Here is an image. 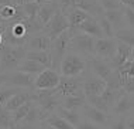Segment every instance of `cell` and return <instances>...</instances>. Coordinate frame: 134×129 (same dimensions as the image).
Returning a JSON list of instances; mask_svg holds the SVG:
<instances>
[{
	"mask_svg": "<svg viewBox=\"0 0 134 129\" xmlns=\"http://www.w3.org/2000/svg\"><path fill=\"white\" fill-rule=\"evenodd\" d=\"M26 57L24 47H12L0 46V72H12V70H17L20 62Z\"/></svg>",
	"mask_w": 134,
	"mask_h": 129,
	"instance_id": "6da1fadb",
	"label": "cell"
},
{
	"mask_svg": "<svg viewBox=\"0 0 134 129\" xmlns=\"http://www.w3.org/2000/svg\"><path fill=\"white\" fill-rule=\"evenodd\" d=\"M76 28H69V30L64 31L61 36H58L55 40L51 41V48H49V53H51V60H52V67L54 65H59L62 58L65 57V54L69 51V41L72 38V36L76 34Z\"/></svg>",
	"mask_w": 134,
	"mask_h": 129,
	"instance_id": "7a4b0ae2",
	"label": "cell"
},
{
	"mask_svg": "<svg viewBox=\"0 0 134 129\" xmlns=\"http://www.w3.org/2000/svg\"><path fill=\"white\" fill-rule=\"evenodd\" d=\"M85 68H86L85 58L76 53H72V51H68L65 54V57L59 64L62 77H78L85 71Z\"/></svg>",
	"mask_w": 134,
	"mask_h": 129,
	"instance_id": "3957f363",
	"label": "cell"
},
{
	"mask_svg": "<svg viewBox=\"0 0 134 129\" xmlns=\"http://www.w3.org/2000/svg\"><path fill=\"white\" fill-rule=\"evenodd\" d=\"M35 91L37 92L34 95H31V101L34 99L37 102V105L44 112L45 116H48L49 113L57 111V108L59 106L57 88H54V90H35Z\"/></svg>",
	"mask_w": 134,
	"mask_h": 129,
	"instance_id": "277c9868",
	"label": "cell"
},
{
	"mask_svg": "<svg viewBox=\"0 0 134 129\" xmlns=\"http://www.w3.org/2000/svg\"><path fill=\"white\" fill-rule=\"evenodd\" d=\"M95 41L96 38L89 34H75L69 41V51L76 53L82 57H95Z\"/></svg>",
	"mask_w": 134,
	"mask_h": 129,
	"instance_id": "5b68a950",
	"label": "cell"
},
{
	"mask_svg": "<svg viewBox=\"0 0 134 129\" xmlns=\"http://www.w3.org/2000/svg\"><path fill=\"white\" fill-rule=\"evenodd\" d=\"M69 28H71L69 21H68V18L64 16V13L59 10V12H57L55 16L44 26L42 33H44L45 36H48L49 40L52 41V40H55L58 36H61L64 31L69 30Z\"/></svg>",
	"mask_w": 134,
	"mask_h": 129,
	"instance_id": "8992f818",
	"label": "cell"
},
{
	"mask_svg": "<svg viewBox=\"0 0 134 129\" xmlns=\"http://www.w3.org/2000/svg\"><path fill=\"white\" fill-rule=\"evenodd\" d=\"M61 80V75L55 70L45 68L34 78V88L35 90H54L58 87Z\"/></svg>",
	"mask_w": 134,
	"mask_h": 129,
	"instance_id": "52a82bcc",
	"label": "cell"
},
{
	"mask_svg": "<svg viewBox=\"0 0 134 129\" xmlns=\"http://www.w3.org/2000/svg\"><path fill=\"white\" fill-rule=\"evenodd\" d=\"M117 50V40L116 38H107V37H102V38H96L95 41V57L100 58V60H111Z\"/></svg>",
	"mask_w": 134,
	"mask_h": 129,
	"instance_id": "ba28073f",
	"label": "cell"
},
{
	"mask_svg": "<svg viewBox=\"0 0 134 129\" xmlns=\"http://www.w3.org/2000/svg\"><path fill=\"white\" fill-rule=\"evenodd\" d=\"M58 95L69 97V95H81L82 92V81L78 77H61L59 84L57 87Z\"/></svg>",
	"mask_w": 134,
	"mask_h": 129,
	"instance_id": "9c48e42d",
	"label": "cell"
},
{
	"mask_svg": "<svg viewBox=\"0 0 134 129\" xmlns=\"http://www.w3.org/2000/svg\"><path fill=\"white\" fill-rule=\"evenodd\" d=\"M106 88H107L106 81L96 77L93 72L90 74L88 78H85L82 81V92L85 97H89V95H102Z\"/></svg>",
	"mask_w": 134,
	"mask_h": 129,
	"instance_id": "30bf717a",
	"label": "cell"
},
{
	"mask_svg": "<svg viewBox=\"0 0 134 129\" xmlns=\"http://www.w3.org/2000/svg\"><path fill=\"white\" fill-rule=\"evenodd\" d=\"M81 111H82L81 115H83L88 121H90V122L96 123L97 126H100V128H103V129L109 126V116H107L106 112L96 109L95 106H92V105H89V104H85L81 108Z\"/></svg>",
	"mask_w": 134,
	"mask_h": 129,
	"instance_id": "8fae6325",
	"label": "cell"
},
{
	"mask_svg": "<svg viewBox=\"0 0 134 129\" xmlns=\"http://www.w3.org/2000/svg\"><path fill=\"white\" fill-rule=\"evenodd\" d=\"M6 84L16 88H34V75H30V74L16 70L14 72L7 74Z\"/></svg>",
	"mask_w": 134,
	"mask_h": 129,
	"instance_id": "7c38bea8",
	"label": "cell"
},
{
	"mask_svg": "<svg viewBox=\"0 0 134 129\" xmlns=\"http://www.w3.org/2000/svg\"><path fill=\"white\" fill-rule=\"evenodd\" d=\"M89 65H90V70L92 72L95 74L96 77L102 78L103 81H107L110 80V77L113 75V71L114 70L110 67V64L106 61V60H100L97 57H90L89 58Z\"/></svg>",
	"mask_w": 134,
	"mask_h": 129,
	"instance_id": "4fadbf2b",
	"label": "cell"
},
{
	"mask_svg": "<svg viewBox=\"0 0 134 129\" xmlns=\"http://www.w3.org/2000/svg\"><path fill=\"white\" fill-rule=\"evenodd\" d=\"M49 48H51V40L44 33L31 36L24 46L26 51H49Z\"/></svg>",
	"mask_w": 134,
	"mask_h": 129,
	"instance_id": "5bb4252c",
	"label": "cell"
},
{
	"mask_svg": "<svg viewBox=\"0 0 134 129\" xmlns=\"http://www.w3.org/2000/svg\"><path fill=\"white\" fill-rule=\"evenodd\" d=\"M61 12H62L64 16L68 18L71 28L78 27V26L81 23H83L86 18L92 17L90 14H88L86 12H83L81 9H78V7H61Z\"/></svg>",
	"mask_w": 134,
	"mask_h": 129,
	"instance_id": "9a60e30c",
	"label": "cell"
},
{
	"mask_svg": "<svg viewBox=\"0 0 134 129\" xmlns=\"http://www.w3.org/2000/svg\"><path fill=\"white\" fill-rule=\"evenodd\" d=\"M59 10H61V6H59V2H57V0L44 3V4H40V10L37 13V20L42 26H45L54 16H55V13L59 12Z\"/></svg>",
	"mask_w": 134,
	"mask_h": 129,
	"instance_id": "2e32d148",
	"label": "cell"
},
{
	"mask_svg": "<svg viewBox=\"0 0 134 129\" xmlns=\"http://www.w3.org/2000/svg\"><path fill=\"white\" fill-rule=\"evenodd\" d=\"M131 48H133V47L127 46V44L117 41V50H116L114 57L110 60V67L113 68V70H117L120 65H123L127 60H130Z\"/></svg>",
	"mask_w": 134,
	"mask_h": 129,
	"instance_id": "e0dca14e",
	"label": "cell"
},
{
	"mask_svg": "<svg viewBox=\"0 0 134 129\" xmlns=\"http://www.w3.org/2000/svg\"><path fill=\"white\" fill-rule=\"evenodd\" d=\"M75 28L79 31H82V33H85V34L95 37V38H102V37H104L102 28H100V26H99V21H97V18H95V17L86 18L83 23H81Z\"/></svg>",
	"mask_w": 134,
	"mask_h": 129,
	"instance_id": "ac0fdd59",
	"label": "cell"
},
{
	"mask_svg": "<svg viewBox=\"0 0 134 129\" xmlns=\"http://www.w3.org/2000/svg\"><path fill=\"white\" fill-rule=\"evenodd\" d=\"M30 101H31V95L28 94V92L20 91V92H17L16 95H13V97L6 102L4 108L7 111H10V112H13V111H16L17 108H20L21 105L27 104V102H30Z\"/></svg>",
	"mask_w": 134,
	"mask_h": 129,
	"instance_id": "d6986e66",
	"label": "cell"
},
{
	"mask_svg": "<svg viewBox=\"0 0 134 129\" xmlns=\"http://www.w3.org/2000/svg\"><path fill=\"white\" fill-rule=\"evenodd\" d=\"M103 16L110 21V24L113 26L114 31L121 30L124 28V23H126V17H124V10L119 9V10H111V12H104Z\"/></svg>",
	"mask_w": 134,
	"mask_h": 129,
	"instance_id": "ffe728a7",
	"label": "cell"
},
{
	"mask_svg": "<svg viewBox=\"0 0 134 129\" xmlns=\"http://www.w3.org/2000/svg\"><path fill=\"white\" fill-rule=\"evenodd\" d=\"M86 104V98L85 95H69V97H62V102H61V106L65 109H69V111H78L81 109L83 105Z\"/></svg>",
	"mask_w": 134,
	"mask_h": 129,
	"instance_id": "44dd1931",
	"label": "cell"
},
{
	"mask_svg": "<svg viewBox=\"0 0 134 129\" xmlns=\"http://www.w3.org/2000/svg\"><path fill=\"white\" fill-rule=\"evenodd\" d=\"M131 106H133V102H131V99H130V95L129 94H123L121 97L119 98V101L110 108V112L113 113V115L123 116L124 113L130 112Z\"/></svg>",
	"mask_w": 134,
	"mask_h": 129,
	"instance_id": "7402d4cb",
	"label": "cell"
},
{
	"mask_svg": "<svg viewBox=\"0 0 134 129\" xmlns=\"http://www.w3.org/2000/svg\"><path fill=\"white\" fill-rule=\"evenodd\" d=\"M24 58L40 62L45 68L52 67V60H51V53L49 51H26V57Z\"/></svg>",
	"mask_w": 134,
	"mask_h": 129,
	"instance_id": "603a6c76",
	"label": "cell"
},
{
	"mask_svg": "<svg viewBox=\"0 0 134 129\" xmlns=\"http://www.w3.org/2000/svg\"><path fill=\"white\" fill-rule=\"evenodd\" d=\"M17 70L21 72H26V74H30V75H38L41 71H44L45 67L41 65L40 62H35L32 60H28V58H24L23 61L20 62V65L17 67Z\"/></svg>",
	"mask_w": 134,
	"mask_h": 129,
	"instance_id": "cb8c5ba5",
	"label": "cell"
},
{
	"mask_svg": "<svg viewBox=\"0 0 134 129\" xmlns=\"http://www.w3.org/2000/svg\"><path fill=\"white\" fill-rule=\"evenodd\" d=\"M57 112H58V115H59L61 118H64L66 122H69L72 126H75L76 128L79 122L82 121V115L78 112V111H69V109H65L62 108V106H58L57 108Z\"/></svg>",
	"mask_w": 134,
	"mask_h": 129,
	"instance_id": "d4e9b609",
	"label": "cell"
},
{
	"mask_svg": "<svg viewBox=\"0 0 134 129\" xmlns=\"http://www.w3.org/2000/svg\"><path fill=\"white\" fill-rule=\"evenodd\" d=\"M123 94H124V91H123V90H113V88H106L100 97L103 98L104 104H106V106L109 108V111H110V108L119 101V98H120Z\"/></svg>",
	"mask_w": 134,
	"mask_h": 129,
	"instance_id": "484cf974",
	"label": "cell"
},
{
	"mask_svg": "<svg viewBox=\"0 0 134 129\" xmlns=\"http://www.w3.org/2000/svg\"><path fill=\"white\" fill-rule=\"evenodd\" d=\"M114 38L130 47H134V31L130 28H121V30L114 31Z\"/></svg>",
	"mask_w": 134,
	"mask_h": 129,
	"instance_id": "4316f807",
	"label": "cell"
},
{
	"mask_svg": "<svg viewBox=\"0 0 134 129\" xmlns=\"http://www.w3.org/2000/svg\"><path fill=\"white\" fill-rule=\"evenodd\" d=\"M31 104H32V101L27 102V104H24V105H21L20 108H17L16 111H13V112H12V118H13V122H14V125L23 123L24 118L27 116L28 111H30V108H31Z\"/></svg>",
	"mask_w": 134,
	"mask_h": 129,
	"instance_id": "83f0119b",
	"label": "cell"
},
{
	"mask_svg": "<svg viewBox=\"0 0 134 129\" xmlns=\"http://www.w3.org/2000/svg\"><path fill=\"white\" fill-rule=\"evenodd\" d=\"M48 125L51 126L52 129H75V126H72L69 122L61 118L59 115H52V116H48Z\"/></svg>",
	"mask_w": 134,
	"mask_h": 129,
	"instance_id": "f1b7e54d",
	"label": "cell"
},
{
	"mask_svg": "<svg viewBox=\"0 0 134 129\" xmlns=\"http://www.w3.org/2000/svg\"><path fill=\"white\" fill-rule=\"evenodd\" d=\"M0 128L9 129V128H16V125L13 122L12 112L7 111L4 106H0Z\"/></svg>",
	"mask_w": 134,
	"mask_h": 129,
	"instance_id": "f546056e",
	"label": "cell"
},
{
	"mask_svg": "<svg viewBox=\"0 0 134 129\" xmlns=\"http://www.w3.org/2000/svg\"><path fill=\"white\" fill-rule=\"evenodd\" d=\"M85 98H86V102H88L89 105L95 106L96 109L103 111V112H106V113L110 112V111H109V108L106 106V104H104L103 98L100 97V95H89V97H85Z\"/></svg>",
	"mask_w": 134,
	"mask_h": 129,
	"instance_id": "4dcf8cb0",
	"label": "cell"
},
{
	"mask_svg": "<svg viewBox=\"0 0 134 129\" xmlns=\"http://www.w3.org/2000/svg\"><path fill=\"white\" fill-rule=\"evenodd\" d=\"M97 21H99V26H100V28H102V31H103V36L107 37V38H114V28H113V26L110 24V21H109L103 14L97 18Z\"/></svg>",
	"mask_w": 134,
	"mask_h": 129,
	"instance_id": "1f68e13d",
	"label": "cell"
},
{
	"mask_svg": "<svg viewBox=\"0 0 134 129\" xmlns=\"http://www.w3.org/2000/svg\"><path fill=\"white\" fill-rule=\"evenodd\" d=\"M17 92H20L19 88H16V87H4L3 85L2 88H0V106H4L6 102L9 101L13 95H16Z\"/></svg>",
	"mask_w": 134,
	"mask_h": 129,
	"instance_id": "d6a6232c",
	"label": "cell"
},
{
	"mask_svg": "<svg viewBox=\"0 0 134 129\" xmlns=\"http://www.w3.org/2000/svg\"><path fill=\"white\" fill-rule=\"evenodd\" d=\"M96 2L103 9V12H111V10H119L124 7L120 3V0H96Z\"/></svg>",
	"mask_w": 134,
	"mask_h": 129,
	"instance_id": "836d02e7",
	"label": "cell"
},
{
	"mask_svg": "<svg viewBox=\"0 0 134 129\" xmlns=\"http://www.w3.org/2000/svg\"><path fill=\"white\" fill-rule=\"evenodd\" d=\"M24 14H26L27 18H37V13L40 10V4L37 2H31V3H27V4H23L21 6Z\"/></svg>",
	"mask_w": 134,
	"mask_h": 129,
	"instance_id": "e575fe53",
	"label": "cell"
},
{
	"mask_svg": "<svg viewBox=\"0 0 134 129\" xmlns=\"http://www.w3.org/2000/svg\"><path fill=\"white\" fill-rule=\"evenodd\" d=\"M123 91H124V94H129V95L134 94V77H126L124 78Z\"/></svg>",
	"mask_w": 134,
	"mask_h": 129,
	"instance_id": "d590c367",
	"label": "cell"
},
{
	"mask_svg": "<svg viewBox=\"0 0 134 129\" xmlns=\"http://www.w3.org/2000/svg\"><path fill=\"white\" fill-rule=\"evenodd\" d=\"M124 10V17H126V23L130 27V30L134 31V10L129 9V7H123Z\"/></svg>",
	"mask_w": 134,
	"mask_h": 129,
	"instance_id": "8d00e7d4",
	"label": "cell"
},
{
	"mask_svg": "<svg viewBox=\"0 0 134 129\" xmlns=\"http://www.w3.org/2000/svg\"><path fill=\"white\" fill-rule=\"evenodd\" d=\"M75 129H103V128L97 126L96 123L90 122V121H88V119L85 118V119H82L81 122H79V125H78Z\"/></svg>",
	"mask_w": 134,
	"mask_h": 129,
	"instance_id": "74e56055",
	"label": "cell"
},
{
	"mask_svg": "<svg viewBox=\"0 0 134 129\" xmlns=\"http://www.w3.org/2000/svg\"><path fill=\"white\" fill-rule=\"evenodd\" d=\"M126 118L124 116H120L116 122H113L111 123V126H110V129H126Z\"/></svg>",
	"mask_w": 134,
	"mask_h": 129,
	"instance_id": "f35d334b",
	"label": "cell"
},
{
	"mask_svg": "<svg viewBox=\"0 0 134 129\" xmlns=\"http://www.w3.org/2000/svg\"><path fill=\"white\" fill-rule=\"evenodd\" d=\"M120 3L124 7H129V9L134 10V0H120Z\"/></svg>",
	"mask_w": 134,
	"mask_h": 129,
	"instance_id": "ab89813d",
	"label": "cell"
},
{
	"mask_svg": "<svg viewBox=\"0 0 134 129\" xmlns=\"http://www.w3.org/2000/svg\"><path fill=\"white\" fill-rule=\"evenodd\" d=\"M31 2H35V0H12V3L14 6H23V4H27V3H31Z\"/></svg>",
	"mask_w": 134,
	"mask_h": 129,
	"instance_id": "60d3db41",
	"label": "cell"
},
{
	"mask_svg": "<svg viewBox=\"0 0 134 129\" xmlns=\"http://www.w3.org/2000/svg\"><path fill=\"white\" fill-rule=\"evenodd\" d=\"M126 129H134V116L129 118L126 121Z\"/></svg>",
	"mask_w": 134,
	"mask_h": 129,
	"instance_id": "b9f144b4",
	"label": "cell"
},
{
	"mask_svg": "<svg viewBox=\"0 0 134 129\" xmlns=\"http://www.w3.org/2000/svg\"><path fill=\"white\" fill-rule=\"evenodd\" d=\"M6 78H7V74L0 72V88H2L3 85H6Z\"/></svg>",
	"mask_w": 134,
	"mask_h": 129,
	"instance_id": "7bdbcfd3",
	"label": "cell"
},
{
	"mask_svg": "<svg viewBox=\"0 0 134 129\" xmlns=\"http://www.w3.org/2000/svg\"><path fill=\"white\" fill-rule=\"evenodd\" d=\"M7 4H13L12 0H0V6H7Z\"/></svg>",
	"mask_w": 134,
	"mask_h": 129,
	"instance_id": "ee69618b",
	"label": "cell"
},
{
	"mask_svg": "<svg viewBox=\"0 0 134 129\" xmlns=\"http://www.w3.org/2000/svg\"><path fill=\"white\" fill-rule=\"evenodd\" d=\"M38 4H44V3H48V2H54V0H35Z\"/></svg>",
	"mask_w": 134,
	"mask_h": 129,
	"instance_id": "f6af8a7d",
	"label": "cell"
},
{
	"mask_svg": "<svg viewBox=\"0 0 134 129\" xmlns=\"http://www.w3.org/2000/svg\"><path fill=\"white\" fill-rule=\"evenodd\" d=\"M0 46H3V34H2V31H0Z\"/></svg>",
	"mask_w": 134,
	"mask_h": 129,
	"instance_id": "bcb514c9",
	"label": "cell"
},
{
	"mask_svg": "<svg viewBox=\"0 0 134 129\" xmlns=\"http://www.w3.org/2000/svg\"><path fill=\"white\" fill-rule=\"evenodd\" d=\"M9 129H16V128H9Z\"/></svg>",
	"mask_w": 134,
	"mask_h": 129,
	"instance_id": "7dc6e473",
	"label": "cell"
}]
</instances>
